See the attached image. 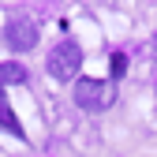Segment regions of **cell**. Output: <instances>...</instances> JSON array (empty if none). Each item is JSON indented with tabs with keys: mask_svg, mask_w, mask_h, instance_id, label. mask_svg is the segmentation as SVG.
Masks as SVG:
<instances>
[{
	"mask_svg": "<svg viewBox=\"0 0 157 157\" xmlns=\"http://www.w3.org/2000/svg\"><path fill=\"white\" fill-rule=\"evenodd\" d=\"M8 45L11 49H19V52H26V49H34L37 45V26H34V19H15V23L8 26Z\"/></svg>",
	"mask_w": 157,
	"mask_h": 157,
	"instance_id": "3957f363",
	"label": "cell"
},
{
	"mask_svg": "<svg viewBox=\"0 0 157 157\" xmlns=\"http://www.w3.org/2000/svg\"><path fill=\"white\" fill-rule=\"evenodd\" d=\"M78 67H82V49H78L75 41H60V45L49 52V75H52V78H60V82L75 78Z\"/></svg>",
	"mask_w": 157,
	"mask_h": 157,
	"instance_id": "7a4b0ae2",
	"label": "cell"
},
{
	"mask_svg": "<svg viewBox=\"0 0 157 157\" xmlns=\"http://www.w3.org/2000/svg\"><path fill=\"white\" fill-rule=\"evenodd\" d=\"M112 97H116V90H112L109 78H78V82H75V105L86 109V112L109 109Z\"/></svg>",
	"mask_w": 157,
	"mask_h": 157,
	"instance_id": "6da1fadb",
	"label": "cell"
},
{
	"mask_svg": "<svg viewBox=\"0 0 157 157\" xmlns=\"http://www.w3.org/2000/svg\"><path fill=\"white\" fill-rule=\"evenodd\" d=\"M0 127H8L11 135H19V139H23V127H19V120H15V112H11V105L4 101V94H0Z\"/></svg>",
	"mask_w": 157,
	"mask_h": 157,
	"instance_id": "5b68a950",
	"label": "cell"
},
{
	"mask_svg": "<svg viewBox=\"0 0 157 157\" xmlns=\"http://www.w3.org/2000/svg\"><path fill=\"white\" fill-rule=\"evenodd\" d=\"M124 71H127V56H124V52H116V56H112V75L120 78Z\"/></svg>",
	"mask_w": 157,
	"mask_h": 157,
	"instance_id": "8992f818",
	"label": "cell"
},
{
	"mask_svg": "<svg viewBox=\"0 0 157 157\" xmlns=\"http://www.w3.org/2000/svg\"><path fill=\"white\" fill-rule=\"evenodd\" d=\"M26 82V67L23 64H0V86H19Z\"/></svg>",
	"mask_w": 157,
	"mask_h": 157,
	"instance_id": "277c9868",
	"label": "cell"
}]
</instances>
